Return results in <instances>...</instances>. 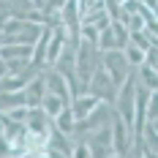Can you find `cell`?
<instances>
[{"label": "cell", "instance_id": "cell-1", "mask_svg": "<svg viewBox=\"0 0 158 158\" xmlns=\"http://www.w3.org/2000/svg\"><path fill=\"white\" fill-rule=\"evenodd\" d=\"M101 65H104V71L112 77V82L117 85V90H120V85L128 79V74L134 71V65L128 63V57H126L123 49H109V52H104Z\"/></svg>", "mask_w": 158, "mask_h": 158}, {"label": "cell", "instance_id": "cell-10", "mask_svg": "<svg viewBox=\"0 0 158 158\" xmlns=\"http://www.w3.org/2000/svg\"><path fill=\"white\" fill-rule=\"evenodd\" d=\"M136 71H139V82H142L144 87H150V90H158V71L153 68V65L142 63Z\"/></svg>", "mask_w": 158, "mask_h": 158}, {"label": "cell", "instance_id": "cell-4", "mask_svg": "<svg viewBox=\"0 0 158 158\" xmlns=\"http://www.w3.org/2000/svg\"><path fill=\"white\" fill-rule=\"evenodd\" d=\"M44 79H47V90H49V93H57V95H63L65 101L71 98V87H68V79H65L63 74L57 71V68H55L52 74H47ZM68 104H71V101H68Z\"/></svg>", "mask_w": 158, "mask_h": 158}, {"label": "cell", "instance_id": "cell-12", "mask_svg": "<svg viewBox=\"0 0 158 158\" xmlns=\"http://www.w3.org/2000/svg\"><path fill=\"white\" fill-rule=\"evenodd\" d=\"M98 35H101V30L95 27L93 22H82V41H87V44L98 47Z\"/></svg>", "mask_w": 158, "mask_h": 158}, {"label": "cell", "instance_id": "cell-14", "mask_svg": "<svg viewBox=\"0 0 158 158\" xmlns=\"http://www.w3.org/2000/svg\"><path fill=\"white\" fill-rule=\"evenodd\" d=\"M139 3H142V6H147L153 14H158V0H139Z\"/></svg>", "mask_w": 158, "mask_h": 158}, {"label": "cell", "instance_id": "cell-6", "mask_svg": "<svg viewBox=\"0 0 158 158\" xmlns=\"http://www.w3.org/2000/svg\"><path fill=\"white\" fill-rule=\"evenodd\" d=\"M98 104H101V98H95L93 93H90V95H77L71 109H74V114H77V120H85V117L93 114V109L98 106Z\"/></svg>", "mask_w": 158, "mask_h": 158}, {"label": "cell", "instance_id": "cell-7", "mask_svg": "<svg viewBox=\"0 0 158 158\" xmlns=\"http://www.w3.org/2000/svg\"><path fill=\"white\" fill-rule=\"evenodd\" d=\"M33 47L35 44H6L0 49V57L3 60H25L33 55Z\"/></svg>", "mask_w": 158, "mask_h": 158}, {"label": "cell", "instance_id": "cell-13", "mask_svg": "<svg viewBox=\"0 0 158 158\" xmlns=\"http://www.w3.org/2000/svg\"><path fill=\"white\" fill-rule=\"evenodd\" d=\"M147 120H158V90L150 93V101H147Z\"/></svg>", "mask_w": 158, "mask_h": 158}, {"label": "cell", "instance_id": "cell-8", "mask_svg": "<svg viewBox=\"0 0 158 158\" xmlns=\"http://www.w3.org/2000/svg\"><path fill=\"white\" fill-rule=\"evenodd\" d=\"M41 106H44V112H47L49 117L55 120V117H57V114H60V112H63L65 106H68V101H65L63 95H57V93H49V90H47L44 101H41Z\"/></svg>", "mask_w": 158, "mask_h": 158}, {"label": "cell", "instance_id": "cell-15", "mask_svg": "<svg viewBox=\"0 0 158 158\" xmlns=\"http://www.w3.org/2000/svg\"><path fill=\"white\" fill-rule=\"evenodd\" d=\"M3 74H8V68H6V60L0 57V77H3Z\"/></svg>", "mask_w": 158, "mask_h": 158}, {"label": "cell", "instance_id": "cell-5", "mask_svg": "<svg viewBox=\"0 0 158 158\" xmlns=\"http://www.w3.org/2000/svg\"><path fill=\"white\" fill-rule=\"evenodd\" d=\"M25 95H27V106H41V101L47 95V79L44 77L30 79L27 87H25Z\"/></svg>", "mask_w": 158, "mask_h": 158}, {"label": "cell", "instance_id": "cell-9", "mask_svg": "<svg viewBox=\"0 0 158 158\" xmlns=\"http://www.w3.org/2000/svg\"><path fill=\"white\" fill-rule=\"evenodd\" d=\"M55 126L60 128L63 134H68V136L77 131V114H74V109H71V104H68V106H65V109L55 117Z\"/></svg>", "mask_w": 158, "mask_h": 158}, {"label": "cell", "instance_id": "cell-2", "mask_svg": "<svg viewBox=\"0 0 158 158\" xmlns=\"http://www.w3.org/2000/svg\"><path fill=\"white\" fill-rule=\"evenodd\" d=\"M128 35H131V30H128L126 22L112 19V25L104 27L101 35H98V49H104V52H109V49H126Z\"/></svg>", "mask_w": 158, "mask_h": 158}, {"label": "cell", "instance_id": "cell-3", "mask_svg": "<svg viewBox=\"0 0 158 158\" xmlns=\"http://www.w3.org/2000/svg\"><path fill=\"white\" fill-rule=\"evenodd\" d=\"M112 142H114V153L126 156L128 153V123L117 114H112Z\"/></svg>", "mask_w": 158, "mask_h": 158}, {"label": "cell", "instance_id": "cell-11", "mask_svg": "<svg viewBox=\"0 0 158 158\" xmlns=\"http://www.w3.org/2000/svg\"><path fill=\"white\" fill-rule=\"evenodd\" d=\"M123 52H126L128 63L134 65V68H139V65L144 63V49H139V47H136V44H131V41H128V44H126V49H123Z\"/></svg>", "mask_w": 158, "mask_h": 158}]
</instances>
